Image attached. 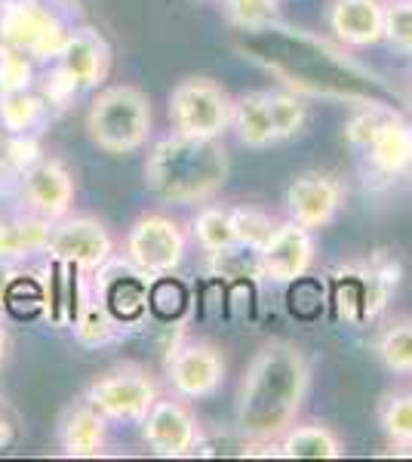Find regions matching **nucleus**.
I'll return each mask as SVG.
<instances>
[{"label":"nucleus","mask_w":412,"mask_h":462,"mask_svg":"<svg viewBox=\"0 0 412 462\" xmlns=\"http://www.w3.org/2000/svg\"><path fill=\"white\" fill-rule=\"evenodd\" d=\"M311 392V361L296 342L271 339L250 357L237 389V431L277 441L298 422Z\"/></svg>","instance_id":"nucleus-1"},{"label":"nucleus","mask_w":412,"mask_h":462,"mask_svg":"<svg viewBox=\"0 0 412 462\" xmlns=\"http://www.w3.org/2000/svg\"><path fill=\"white\" fill-rule=\"evenodd\" d=\"M228 173L231 158L222 139H194L176 130L154 139L142 163L148 195L176 207L213 200L228 182Z\"/></svg>","instance_id":"nucleus-2"},{"label":"nucleus","mask_w":412,"mask_h":462,"mask_svg":"<svg viewBox=\"0 0 412 462\" xmlns=\"http://www.w3.org/2000/svg\"><path fill=\"white\" fill-rule=\"evenodd\" d=\"M154 108L148 93L133 84H111L93 96L87 108V136L111 158L142 152L151 143Z\"/></svg>","instance_id":"nucleus-3"},{"label":"nucleus","mask_w":412,"mask_h":462,"mask_svg":"<svg viewBox=\"0 0 412 462\" xmlns=\"http://www.w3.org/2000/svg\"><path fill=\"white\" fill-rule=\"evenodd\" d=\"M169 124L176 133L194 139H222L231 130L234 99L219 80L191 74L182 78L169 93Z\"/></svg>","instance_id":"nucleus-4"},{"label":"nucleus","mask_w":412,"mask_h":462,"mask_svg":"<svg viewBox=\"0 0 412 462\" xmlns=\"http://www.w3.org/2000/svg\"><path fill=\"white\" fill-rule=\"evenodd\" d=\"M69 25L43 0H0V43L34 62H52L62 50Z\"/></svg>","instance_id":"nucleus-5"},{"label":"nucleus","mask_w":412,"mask_h":462,"mask_svg":"<svg viewBox=\"0 0 412 462\" xmlns=\"http://www.w3.org/2000/svg\"><path fill=\"white\" fill-rule=\"evenodd\" d=\"M84 401L96 407L108 422L139 426L157 401V385L151 374L139 364H117L87 385Z\"/></svg>","instance_id":"nucleus-6"},{"label":"nucleus","mask_w":412,"mask_h":462,"mask_svg":"<svg viewBox=\"0 0 412 462\" xmlns=\"http://www.w3.org/2000/svg\"><path fill=\"white\" fill-rule=\"evenodd\" d=\"M188 253V237L182 226L163 213H145L126 231L124 259L136 265L148 281L172 274L185 263Z\"/></svg>","instance_id":"nucleus-7"},{"label":"nucleus","mask_w":412,"mask_h":462,"mask_svg":"<svg viewBox=\"0 0 412 462\" xmlns=\"http://www.w3.org/2000/svg\"><path fill=\"white\" fill-rule=\"evenodd\" d=\"M47 256L59 265L78 268L80 274H93L114 256V237L93 216H62L52 222Z\"/></svg>","instance_id":"nucleus-8"},{"label":"nucleus","mask_w":412,"mask_h":462,"mask_svg":"<svg viewBox=\"0 0 412 462\" xmlns=\"http://www.w3.org/2000/svg\"><path fill=\"white\" fill-rule=\"evenodd\" d=\"M228 364L219 346L206 339H182L167 355V383L176 398L204 401L224 385Z\"/></svg>","instance_id":"nucleus-9"},{"label":"nucleus","mask_w":412,"mask_h":462,"mask_svg":"<svg viewBox=\"0 0 412 462\" xmlns=\"http://www.w3.org/2000/svg\"><path fill=\"white\" fill-rule=\"evenodd\" d=\"M142 444L148 453L160 459H182L197 453L200 441H204V429H200L197 416L188 407L185 398H157L148 416L139 422Z\"/></svg>","instance_id":"nucleus-10"},{"label":"nucleus","mask_w":412,"mask_h":462,"mask_svg":"<svg viewBox=\"0 0 412 462\" xmlns=\"http://www.w3.org/2000/svg\"><path fill=\"white\" fill-rule=\"evenodd\" d=\"M344 200H348V189L339 176L329 170H305L292 176L287 189V216L317 235L339 219Z\"/></svg>","instance_id":"nucleus-11"},{"label":"nucleus","mask_w":412,"mask_h":462,"mask_svg":"<svg viewBox=\"0 0 412 462\" xmlns=\"http://www.w3.org/2000/svg\"><path fill=\"white\" fill-rule=\"evenodd\" d=\"M148 287L151 281L126 259L111 256L99 272H93V293L99 296L117 327H136L148 318Z\"/></svg>","instance_id":"nucleus-12"},{"label":"nucleus","mask_w":412,"mask_h":462,"mask_svg":"<svg viewBox=\"0 0 412 462\" xmlns=\"http://www.w3.org/2000/svg\"><path fill=\"white\" fill-rule=\"evenodd\" d=\"M19 191L28 213H37L50 222L69 216L74 198H78V185H74V173L69 170V163L59 158H47V154L34 167H28L25 173H19Z\"/></svg>","instance_id":"nucleus-13"},{"label":"nucleus","mask_w":412,"mask_h":462,"mask_svg":"<svg viewBox=\"0 0 412 462\" xmlns=\"http://www.w3.org/2000/svg\"><path fill=\"white\" fill-rule=\"evenodd\" d=\"M259 259H261L265 281H274V284H292L296 278H305V274L314 268V259H317L314 231L302 228L292 219L277 222L271 237L261 244Z\"/></svg>","instance_id":"nucleus-14"},{"label":"nucleus","mask_w":412,"mask_h":462,"mask_svg":"<svg viewBox=\"0 0 412 462\" xmlns=\"http://www.w3.org/2000/svg\"><path fill=\"white\" fill-rule=\"evenodd\" d=\"M111 62H114L111 43L105 41L102 32H96V28H89V25L69 28V37H65L62 50L52 59V65H56L65 78H71L80 93L99 89L105 80H108Z\"/></svg>","instance_id":"nucleus-15"},{"label":"nucleus","mask_w":412,"mask_h":462,"mask_svg":"<svg viewBox=\"0 0 412 462\" xmlns=\"http://www.w3.org/2000/svg\"><path fill=\"white\" fill-rule=\"evenodd\" d=\"M388 0H329L326 25L348 50H366L385 41Z\"/></svg>","instance_id":"nucleus-16"},{"label":"nucleus","mask_w":412,"mask_h":462,"mask_svg":"<svg viewBox=\"0 0 412 462\" xmlns=\"http://www.w3.org/2000/svg\"><path fill=\"white\" fill-rule=\"evenodd\" d=\"M366 170L381 182L403 176L412 163V124L403 121L397 111L388 115V121L372 133V139L361 148Z\"/></svg>","instance_id":"nucleus-17"},{"label":"nucleus","mask_w":412,"mask_h":462,"mask_svg":"<svg viewBox=\"0 0 412 462\" xmlns=\"http://www.w3.org/2000/svg\"><path fill=\"white\" fill-rule=\"evenodd\" d=\"M108 444V420L87 401L65 410L59 422V450L71 459H89L105 453Z\"/></svg>","instance_id":"nucleus-18"},{"label":"nucleus","mask_w":412,"mask_h":462,"mask_svg":"<svg viewBox=\"0 0 412 462\" xmlns=\"http://www.w3.org/2000/svg\"><path fill=\"white\" fill-rule=\"evenodd\" d=\"M74 300L78 302L71 305V330L80 346L102 348V346H111V342L121 337V327H117L114 318L105 311V305L99 302V296L93 293V287L80 284Z\"/></svg>","instance_id":"nucleus-19"},{"label":"nucleus","mask_w":412,"mask_h":462,"mask_svg":"<svg viewBox=\"0 0 412 462\" xmlns=\"http://www.w3.org/2000/svg\"><path fill=\"white\" fill-rule=\"evenodd\" d=\"M231 130H234L237 143L246 148H256V152L277 145L274 121H271V111H268V89L243 93L241 99H234Z\"/></svg>","instance_id":"nucleus-20"},{"label":"nucleus","mask_w":412,"mask_h":462,"mask_svg":"<svg viewBox=\"0 0 412 462\" xmlns=\"http://www.w3.org/2000/svg\"><path fill=\"white\" fill-rule=\"evenodd\" d=\"M277 457L287 459H342L344 441L324 422L292 426L277 438Z\"/></svg>","instance_id":"nucleus-21"},{"label":"nucleus","mask_w":412,"mask_h":462,"mask_svg":"<svg viewBox=\"0 0 412 462\" xmlns=\"http://www.w3.org/2000/svg\"><path fill=\"white\" fill-rule=\"evenodd\" d=\"M52 222L37 213L16 216L0 222V259H25L32 253H43L50 241Z\"/></svg>","instance_id":"nucleus-22"},{"label":"nucleus","mask_w":412,"mask_h":462,"mask_svg":"<svg viewBox=\"0 0 412 462\" xmlns=\"http://www.w3.org/2000/svg\"><path fill=\"white\" fill-rule=\"evenodd\" d=\"M333 278H335V290H333L335 318L351 320V324L370 320V315H366V309H370V272L366 268H339Z\"/></svg>","instance_id":"nucleus-23"},{"label":"nucleus","mask_w":412,"mask_h":462,"mask_svg":"<svg viewBox=\"0 0 412 462\" xmlns=\"http://www.w3.org/2000/svg\"><path fill=\"white\" fill-rule=\"evenodd\" d=\"M379 364L394 376H412V315L397 318L376 339Z\"/></svg>","instance_id":"nucleus-24"},{"label":"nucleus","mask_w":412,"mask_h":462,"mask_svg":"<svg viewBox=\"0 0 412 462\" xmlns=\"http://www.w3.org/2000/svg\"><path fill=\"white\" fill-rule=\"evenodd\" d=\"M47 102L34 89H19V93H0V126L4 133H32L34 126L47 121Z\"/></svg>","instance_id":"nucleus-25"},{"label":"nucleus","mask_w":412,"mask_h":462,"mask_svg":"<svg viewBox=\"0 0 412 462\" xmlns=\"http://www.w3.org/2000/svg\"><path fill=\"white\" fill-rule=\"evenodd\" d=\"M206 272L219 281H246V284L265 281L259 250L243 247V244H231L224 250L206 253Z\"/></svg>","instance_id":"nucleus-26"},{"label":"nucleus","mask_w":412,"mask_h":462,"mask_svg":"<svg viewBox=\"0 0 412 462\" xmlns=\"http://www.w3.org/2000/svg\"><path fill=\"white\" fill-rule=\"evenodd\" d=\"M379 429L391 450H412V392H388L379 401Z\"/></svg>","instance_id":"nucleus-27"},{"label":"nucleus","mask_w":412,"mask_h":462,"mask_svg":"<svg viewBox=\"0 0 412 462\" xmlns=\"http://www.w3.org/2000/svg\"><path fill=\"white\" fill-rule=\"evenodd\" d=\"M268 111H271L277 143L296 139L308 124V102L292 89H268Z\"/></svg>","instance_id":"nucleus-28"},{"label":"nucleus","mask_w":412,"mask_h":462,"mask_svg":"<svg viewBox=\"0 0 412 462\" xmlns=\"http://www.w3.org/2000/svg\"><path fill=\"white\" fill-rule=\"evenodd\" d=\"M191 231H194V241L204 253H215V250H224L231 244H237L234 237V226H231V210L224 207H215V204H206L204 210H197L191 222Z\"/></svg>","instance_id":"nucleus-29"},{"label":"nucleus","mask_w":412,"mask_h":462,"mask_svg":"<svg viewBox=\"0 0 412 462\" xmlns=\"http://www.w3.org/2000/svg\"><path fill=\"white\" fill-rule=\"evenodd\" d=\"M219 4L224 22L243 34L274 25L277 13H280V0H219Z\"/></svg>","instance_id":"nucleus-30"},{"label":"nucleus","mask_w":412,"mask_h":462,"mask_svg":"<svg viewBox=\"0 0 412 462\" xmlns=\"http://www.w3.org/2000/svg\"><path fill=\"white\" fill-rule=\"evenodd\" d=\"M231 226H234L237 244L261 250V244L271 237L277 222L271 219V213L259 210V207H231Z\"/></svg>","instance_id":"nucleus-31"},{"label":"nucleus","mask_w":412,"mask_h":462,"mask_svg":"<svg viewBox=\"0 0 412 462\" xmlns=\"http://www.w3.org/2000/svg\"><path fill=\"white\" fill-rule=\"evenodd\" d=\"M287 293V302H289V315L298 318V320H314L320 318V311H324L326 305V293H324V284H320L317 278H296Z\"/></svg>","instance_id":"nucleus-32"},{"label":"nucleus","mask_w":412,"mask_h":462,"mask_svg":"<svg viewBox=\"0 0 412 462\" xmlns=\"http://www.w3.org/2000/svg\"><path fill=\"white\" fill-rule=\"evenodd\" d=\"M185 305H188V293H185V287L176 278L163 274V278L151 281V287H148V311H154L163 320H172L182 315Z\"/></svg>","instance_id":"nucleus-33"},{"label":"nucleus","mask_w":412,"mask_h":462,"mask_svg":"<svg viewBox=\"0 0 412 462\" xmlns=\"http://www.w3.org/2000/svg\"><path fill=\"white\" fill-rule=\"evenodd\" d=\"M34 89V59L0 43V93Z\"/></svg>","instance_id":"nucleus-34"},{"label":"nucleus","mask_w":412,"mask_h":462,"mask_svg":"<svg viewBox=\"0 0 412 462\" xmlns=\"http://www.w3.org/2000/svg\"><path fill=\"white\" fill-rule=\"evenodd\" d=\"M391 111L394 108H388L385 102H370V106H363L357 115H351L348 124H344V143L361 152V148L372 139V133L388 121Z\"/></svg>","instance_id":"nucleus-35"},{"label":"nucleus","mask_w":412,"mask_h":462,"mask_svg":"<svg viewBox=\"0 0 412 462\" xmlns=\"http://www.w3.org/2000/svg\"><path fill=\"white\" fill-rule=\"evenodd\" d=\"M385 41L391 43L397 53L412 56V4L409 0H388Z\"/></svg>","instance_id":"nucleus-36"},{"label":"nucleus","mask_w":412,"mask_h":462,"mask_svg":"<svg viewBox=\"0 0 412 462\" xmlns=\"http://www.w3.org/2000/svg\"><path fill=\"white\" fill-rule=\"evenodd\" d=\"M43 158L41 143H37L34 133H13L4 143V161L10 163L16 173H25L28 167H34Z\"/></svg>","instance_id":"nucleus-37"},{"label":"nucleus","mask_w":412,"mask_h":462,"mask_svg":"<svg viewBox=\"0 0 412 462\" xmlns=\"http://www.w3.org/2000/svg\"><path fill=\"white\" fill-rule=\"evenodd\" d=\"M13 441H16V426L6 413H0V450H6Z\"/></svg>","instance_id":"nucleus-38"},{"label":"nucleus","mask_w":412,"mask_h":462,"mask_svg":"<svg viewBox=\"0 0 412 462\" xmlns=\"http://www.w3.org/2000/svg\"><path fill=\"white\" fill-rule=\"evenodd\" d=\"M6 348H10V337H6L4 324H0V367H4V361H6Z\"/></svg>","instance_id":"nucleus-39"},{"label":"nucleus","mask_w":412,"mask_h":462,"mask_svg":"<svg viewBox=\"0 0 412 462\" xmlns=\"http://www.w3.org/2000/svg\"><path fill=\"white\" fill-rule=\"evenodd\" d=\"M407 176H409V182H412V163H409V170H407Z\"/></svg>","instance_id":"nucleus-40"},{"label":"nucleus","mask_w":412,"mask_h":462,"mask_svg":"<svg viewBox=\"0 0 412 462\" xmlns=\"http://www.w3.org/2000/svg\"><path fill=\"white\" fill-rule=\"evenodd\" d=\"M0 305H4V287H0Z\"/></svg>","instance_id":"nucleus-41"},{"label":"nucleus","mask_w":412,"mask_h":462,"mask_svg":"<svg viewBox=\"0 0 412 462\" xmlns=\"http://www.w3.org/2000/svg\"><path fill=\"white\" fill-rule=\"evenodd\" d=\"M0 133H4V126H0Z\"/></svg>","instance_id":"nucleus-42"},{"label":"nucleus","mask_w":412,"mask_h":462,"mask_svg":"<svg viewBox=\"0 0 412 462\" xmlns=\"http://www.w3.org/2000/svg\"><path fill=\"white\" fill-rule=\"evenodd\" d=\"M409 4H412V0H409Z\"/></svg>","instance_id":"nucleus-43"}]
</instances>
